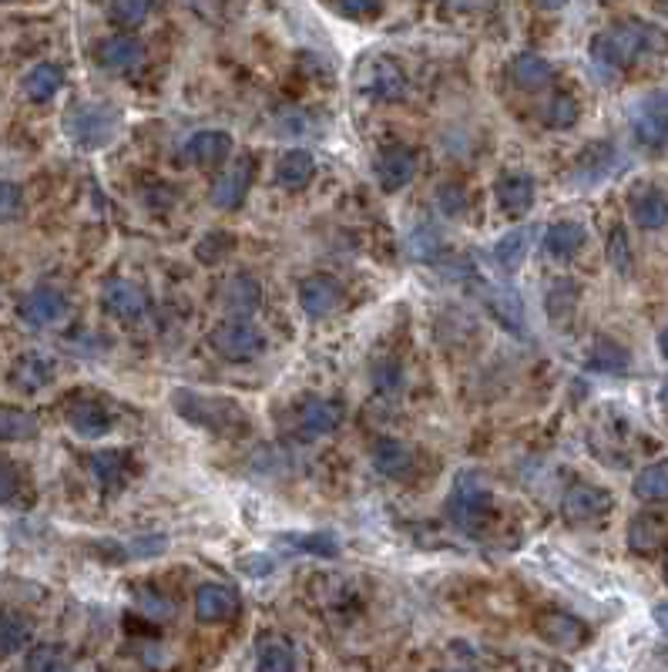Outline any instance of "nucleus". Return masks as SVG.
Instances as JSON below:
<instances>
[{
    "label": "nucleus",
    "instance_id": "ddd939ff",
    "mask_svg": "<svg viewBox=\"0 0 668 672\" xmlns=\"http://www.w3.org/2000/svg\"><path fill=\"white\" fill-rule=\"evenodd\" d=\"M239 612H243V599L232 585L206 582V585L195 588V622L222 625V622H232Z\"/></svg>",
    "mask_w": 668,
    "mask_h": 672
},
{
    "label": "nucleus",
    "instance_id": "5fc2aeb1",
    "mask_svg": "<svg viewBox=\"0 0 668 672\" xmlns=\"http://www.w3.org/2000/svg\"><path fill=\"white\" fill-rule=\"evenodd\" d=\"M655 625H658V632H661V636L668 639V602L655 606Z\"/></svg>",
    "mask_w": 668,
    "mask_h": 672
},
{
    "label": "nucleus",
    "instance_id": "6e6552de",
    "mask_svg": "<svg viewBox=\"0 0 668 672\" xmlns=\"http://www.w3.org/2000/svg\"><path fill=\"white\" fill-rule=\"evenodd\" d=\"M252 179H256V158L249 151L243 155H235L232 158V166H225L215 182H212V192H209V199L215 209L222 212H232V209H239L246 203V195L252 188Z\"/></svg>",
    "mask_w": 668,
    "mask_h": 672
},
{
    "label": "nucleus",
    "instance_id": "39448f33",
    "mask_svg": "<svg viewBox=\"0 0 668 672\" xmlns=\"http://www.w3.org/2000/svg\"><path fill=\"white\" fill-rule=\"evenodd\" d=\"M352 85L357 91L370 101H383V105H393V101H404L407 91H410V82H407V71L400 68V61H393L386 54H370L357 64L352 71Z\"/></svg>",
    "mask_w": 668,
    "mask_h": 672
},
{
    "label": "nucleus",
    "instance_id": "6e6d98bb",
    "mask_svg": "<svg viewBox=\"0 0 668 672\" xmlns=\"http://www.w3.org/2000/svg\"><path fill=\"white\" fill-rule=\"evenodd\" d=\"M568 4V0H537V8H544V11H561Z\"/></svg>",
    "mask_w": 668,
    "mask_h": 672
},
{
    "label": "nucleus",
    "instance_id": "b1692460",
    "mask_svg": "<svg viewBox=\"0 0 668 672\" xmlns=\"http://www.w3.org/2000/svg\"><path fill=\"white\" fill-rule=\"evenodd\" d=\"M507 74H510V82H515L521 91H531V95L555 85V68H552V61L541 58L537 51H521V54H515V58H510Z\"/></svg>",
    "mask_w": 668,
    "mask_h": 672
},
{
    "label": "nucleus",
    "instance_id": "8fccbe9b",
    "mask_svg": "<svg viewBox=\"0 0 668 672\" xmlns=\"http://www.w3.org/2000/svg\"><path fill=\"white\" fill-rule=\"evenodd\" d=\"M21 491H24V481H21L17 467L0 461V504H17Z\"/></svg>",
    "mask_w": 668,
    "mask_h": 672
},
{
    "label": "nucleus",
    "instance_id": "5701e85b",
    "mask_svg": "<svg viewBox=\"0 0 668 672\" xmlns=\"http://www.w3.org/2000/svg\"><path fill=\"white\" fill-rule=\"evenodd\" d=\"M88 467H91V474H95L98 488H104V491L111 494V491H122V488H125L135 461H132V451L104 448V451H95V454L88 457Z\"/></svg>",
    "mask_w": 668,
    "mask_h": 672
},
{
    "label": "nucleus",
    "instance_id": "58836bf2",
    "mask_svg": "<svg viewBox=\"0 0 668 672\" xmlns=\"http://www.w3.org/2000/svg\"><path fill=\"white\" fill-rule=\"evenodd\" d=\"M407 253L417 259V262H437L447 246H444V235L434 229V225H417L410 232V240H407Z\"/></svg>",
    "mask_w": 668,
    "mask_h": 672
},
{
    "label": "nucleus",
    "instance_id": "f3484780",
    "mask_svg": "<svg viewBox=\"0 0 668 672\" xmlns=\"http://www.w3.org/2000/svg\"><path fill=\"white\" fill-rule=\"evenodd\" d=\"M296 300L309 320H326V316H333L343 303V286H339V280H333V276L317 272V276L299 280Z\"/></svg>",
    "mask_w": 668,
    "mask_h": 672
},
{
    "label": "nucleus",
    "instance_id": "603ef678",
    "mask_svg": "<svg viewBox=\"0 0 668 672\" xmlns=\"http://www.w3.org/2000/svg\"><path fill=\"white\" fill-rule=\"evenodd\" d=\"M283 132H296V135H302L312 122L306 118V111H299V108H286V111H280V122H276Z\"/></svg>",
    "mask_w": 668,
    "mask_h": 672
},
{
    "label": "nucleus",
    "instance_id": "c03bdc74",
    "mask_svg": "<svg viewBox=\"0 0 668 672\" xmlns=\"http://www.w3.org/2000/svg\"><path fill=\"white\" fill-rule=\"evenodd\" d=\"M232 249H235V235L225 232V229H212V232L202 235L199 243H195V259L206 262V266H215V262H222Z\"/></svg>",
    "mask_w": 668,
    "mask_h": 672
},
{
    "label": "nucleus",
    "instance_id": "dca6fc26",
    "mask_svg": "<svg viewBox=\"0 0 668 672\" xmlns=\"http://www.w3.org/2000/svg\"><path fill=\"white\" fill-rule=\"evenodd\" d=\"M101 309L117 323H135L148 313V293L132 280H108L101 286Z\"/></svg>",
    "mask_w": 668,
    "mask_h": 672
},
{
    "label": "nucleus",
    "instance_id": "79ce46f5",
    "mask_svg": "<svg viewBox=\"0 0 668 672\" xmlns=\"http://www.w3.org/2000/svg\"><path fill=\"white\" fill-rule=\"evenodd\" d=\"M578 118H581V105H578L571 95H555L552 101L544 105V111H541V122H544L547 129H555V132L574 129Z\"/></svg>",
    "mask_w": 668,
    "mask_h": 672
},
{
    "label": "nucleus",
    "instance_id": "1a4fd4ad",
    "mask_svg": "<svg viewBox=\"0 0 668 672\" xmlns=\"http://www.w3.org/2000/svg\"><path fill=\"white\" fill-rule=\"evenodd\" d=\"M534 632L544 646L561 649V652H578L587 639H592V628H587L578 615L561 612V609H547L534 619Z\"/></svg>",
    "mask_w": 668,
    "mask_h": 672
},
{
    "label": "nucleus",
    "instance_id": "2f4dec72",
    "mask_svg": "<svg viewBox=\"0 0 668 672\" xmlns=\"http://www.w3.org/2000/svg\"><path fill=\"white\" fill-rule=\"evenodd\" d=\"M628 212L642 229H661L668 222V199L658 188H635L628 195Z\"/></svg>",
    "mask_w": 668,
    "mask_h": 672
},
{
    "label": "nucleus",
    "instance_id": "7c9ffc66",
    "mask_svg": "<svg viewBox=\"0 0 668 672\" xmlns=\"http://www.w3.org/2000/svg\"><path fill=\"white\" fill-rule=\"evenodd\" d=\"M61 88H64V71H61L58 64H51V61L34 64V68L21 77V91H24L27 101H34V105L51 101Z\"/></svg>",
    "mask_w": 668,
    "mask_h": 672
},
{
    "label": "nucleus",
    "instance_id": "ea45409f",
    "mask_svg": "<svg viewBox=\"0 0 668 672\" xmlns=\"http://www.w3.org/2000/svg\"><path fill=\"white\" fill-rule=\"evenodd\" d=\"M34 433H37L34 414H27L24 407L0 404V441H30Z\"/></svg>",
    "mask_w": 668,
    "mask_h": 672
},
{
    "label": "nucleus",
    "instance_id": "4d7b16f0",
    "mask_svg": "<svg viewBox=\"0 0 668 672\" xmlns=\"http://www.w3.org/2000/svg\"><path fill=\"white\" fill-rule=\"evenodd\" d=\"M658 350H661V357L668 361V327H665V330L658 333Z\"/></svg>",
    "mask_w": 668,
    "mask_h": 672
},
{
    "label": "nucleus",
    "instance_id": "c85d7f7f",
    "mask_svg": "<svg viewBox=\"0 0 668 672\" xmlns=\"http://www.w3.org/2000/svg\"><path fill=\"white\" fill-rule=\"evenodd\" d=\"M296 649L286 636L280 632H262L256 636V669H265V672H286V669H296Z\"/></svg>",
    "mask_w": 668,
    "mask_h": 672
},
{
    "label": "nucleus",
    "instance_id": "2eb2a0df",
    "mask_svg": "<svg viewBox=\"0 0 668 672\" xmlns=\"http://www.w3.org/2000/svg\"><path fill=\"white\" fill-rule=\"evenodd\" d=\"M370 464H373V471L380 474V478H386V481H410L413 474H417L420 457L400 438H380L370 448Z\"/></svg>",
    "mask_w": 668,
    "mask_h": 672
},
{
    "label": "nucleus",
    "instance_id": "7ed1b4c3",
    "mask_svg": "<svg viewBox=\"0 0 668 672\" xmlns=\"http://www.w3.org/2000/svg\"><path fill=\"white\" fill-rule=\"evenodd\" d=\"M494 494L484 485L481 474L474 471H460L454 478L450 498H447V518L450 525L467 535V538H478L487 532V525H494Z\"/></svg>",
    "mask_w": 668,
    "mask_h": 672
},
{
    "label": "nucleus",
    "instance_id": "393cba45",
    "mask_svg": "<svg viewBox=\"0 0 668 672\" xmlns=\"http://www.w3.org/2000/svg\"><path fill=\"white\" fill-rule=\"evenodd\" d=\"M185 155H188V162H195V166L215 169V166H222L232 158V135L222 132V129H202L185 142Z\"/></svg>",
    "mask_w": 668,
    "mask_h": 672
},
{
    "label": "nucleus",
    "instance_id": "bf43d9fd",
    "mask_svg": "<svg viewBox=\"0 0 668 672\" xmlns=\"http://www.w3.org/2000/svg\"><path fill=\"white\" fill-rule=\"evenodd\" d=\"M661 572H665V582H668V555H665V565H661Z\"/></svg>",
    "mask_w": 668,
    "mask_h": 672
},
{
    "label": "nucleus",
    "instance_id": "e433bc0d",
    "mask_svg": "<svg viewBox=\"0 0 668 672\" xmlns=\"http://www.w3.org/2000/svg\"><path fill=\"white\" fill-rule=\"evenodd\" d=\"M114 548V562H128V559H159L162 551L169 548L165 535H138L128 541H117V538H104Z\"/></svg>",
    "mask_w": 668,
    "mask_h": 672
},
{
    "label": "nucleus",
    "instance_id": "423d86ee",
    "mask_svg": "<svg viewBox=\"0 0 668 672\" xmlns=\"http://www.w3.org/2000/svg\"><path fill=\"white\" fill-rule=\"evenodd\" d=\"M209 346L219 353L225 364H249L265 353V333L249 316H225L222 323L212 327Z\"/></svg>",
    "mask_w": 668,
    "mask_h": 672
},
{
    "label": "nucleus",
    "instance_id": "3c124183",
    "mask_svg": "<svg viewBox=\"0 0 668 672\" xmlns=\"http://www.w3.org/2000/svg\"><path fill=\"white\" fill-rule=\"evenodd\" d=\"M24 209V195H21V185L14 182H0V222H11L17 219Z\"/></svg>",
    "mask_w": 668,
    "mask_h": 672
},
{
    "label": "nucleus",
    "instance_id": "f704fd0d",
    "mask_svg": "<svg viewBox=\"0 0 668 672\" xmlns=\"http://www.w3.org/2000/svg\"><path fill=\"white\" fill-rule=\"evenodd\" d=\"M280 541L296 551H306V555H317V559H336L343 548L333 532H286Z\"/></svg>",
    "mask_w": 668,
    "mask_h": 672
},
{
    "label": "nucleus",
    "instance_id": "de8ad7c7",
    "mask_svg": "<svg viewBox=\"0 0 668 672\" xmlns=\"http://www.w3.org/2000/svg\"><path fill=\"white\" fill-rule=\"evenodd\" d=\"M608 262H611V269L618 276H628V272H632V266H635L632 246H628V232L621 225H615L611 235H608Z\"/></svg>",
    "mask_w": 668,
    "mask_h": 672
},
{
    "label": "nucleus",
    "instance_id": "13d9d810",
    "mask_svg": "<svg viewBox=\"0 0 668 672\" xmlns=\"http://www.w3.org/2000/svg\"><path fill=\"white\" fill-rule=\"evenodd\" d=\"M658 404H661V407L668 411V380H665V383L658 387Z\"/></svg>",
    "mask_w": 668,
    "mask_h": 672
},
{
    "label": "nucleus",
    "instance_id": "473e14b6",
    "mask_svg": "<svg viewBox=\"0 0 668 672\" xmlns=\"http://www.w3.org/2000/svg\"><path fill=\"white\" fill-rule=\"evenodd\" d=\"M615 166V148L608 142H598L592 148H584L578 155V162H574V179L581 185H592V182H602Z\"/></svg>",
    "mask_w": 668,
    "mask_h": 672
},
{
    "label": "nucleus",
    "instance_id": "a211bd4d",
    "mask_svg": "<svg viewBox=\"0 0 668 672\" xmlns=\"http://www.w3.org/2000/svg\"><path fill=\"white\" fill-rule=\"evenodd\" d=\"M373 175L383 192H400L413 182L417 175V151L407 145H386L373 158Z\"/></svg>",
    "mask_w": 668,
    "mask_h": 672
},
{
    "label": "nucleus",
    "instance_id": "49530a36",
    "mask_svg": "<svg viewBox=\"0 0 668 672\" xmlns=\"http://www.w3.org/2000/svg\"><path fill=\"white\" fill-rule=\"evenodd\" d=\"M434 203H437V212L444 219H460L467 212V206H470V195H467V188L460 182H441Z\"/></svg>",
    "mask_w": 668,
    "mask_h": 672
},
{
    "label": "nucleus",
    "instance_id": "c756f323",
    "mask_svg": "<svg viewBox=\"0 0 668 672\" xmlns=\"http://www.w3.org/2000/svg\"><path fill=\"white\" fill-rule=\"evenodd\" d=\"M531 243H534V229H531V225H518V229L504 232L500 240L491 246V259H494V266L504 269V272H515V269L524 262Z\"/></svg>",
    "mask_w": 668,
    "mask_h": 672
},
{
    "label": "nucleus",
    "instance_id": "4c0bfd02",
    "mask_svg": "<svg viewBox=\"0 0 668 672\" xmlns=\"http://www.w3.org/2000/svg\"><path fill=\"white\" fill-rule=\"evenodd\" d=\"M628 364H632V357H628V350L615 340H595L592 353H587V367L598 374H624Z\"/></svg>",
    "mask_w": 668,
    "mask_h": 672
},
{
    "label": "nucleus",
    "instance_id": "0eeeda50",
    "mask_svg": "<svg viewBox=\"0 0 668 672\" xmlns=\"http://www.w3.org/2000/svg\"><path fill=\"white\" fill-rule=\"evenodd\" d=\"M346 420V407L343 401L336 398H306L296 404L293 411V430L299 433L302 441H320V438H330L336 433Z\"/></svg>",
    "mask_w": 668,
    "mask_h": 672
},
{
    "label": "nucleus",
    "instance_id": "cd10ccee",
    "mask_svg": "<svg viewBox=\"0 0 668 672\" xmlns=\"http://www.w3.org/2000/svg\"><path fill=\"white\" fill-rule=\"evenodd\" d=\"M54 374L58 367L51 357H45V353H24V357L11 367V383L21 393H37L54 380Z\"/></svg>",
    "mask_w": 668,
    "mask_h": 672
},
{
    "label": "nucleus",
    "instance_id": "a19ab883",
    "mask_svg": "<svg viewBox=\"0 0 668 672\" xmlns=\"http://www.w3.org/2000/svg\"><path fill=\"white\" fill-rule=\"evenodd\" d=\"M135 609L148 622H169L175 615V602L169 596H162L159 588H151V585H135Z\"/></svg>",
    "mask_w": 668,
    "mask_h": 672
},
{
    "label": "nucleus",
    "instance_id": "f8f14e48",
    "mask_svg": "<svg viewBox=\"0 0 668 672\" xmlns=\"http://www.w3.org/2000/svg\"><path fill=\"white\" fill-rule=\"evenodd\" d=\"M615 508V498L608 488L602 485H587V481H578L565 491L561 498V515L571 522V525H587V522H598L605 518L608 511Z\"/></svg>",
    "mask_w": 668,
    "mask_h": 672
},
{
    "label": "nucleus",
    "instance_id": "37998d69",
    "mask_svg": "<svg viewBox=\"0 0 668 672\" xmlns=\"http://www.w3.org/2000/svg\"><path fill=\"white\" fill-rule=\"evenodd\" d=\"M24 669L27 672H61V669H71V656L58 643H41V646H34L27 652Z\"/></svg>",
    "mask_w": 668,
    "mask_h": 672
},
{
    "label": "nucleus",
    "instance_id": "4468645a",
    "mask_svg": "<svg viewBox=\"0 0 668 672\" xmlns=\"http://www.w3.org/2000/svg\"><path fill=\"white\" fill-rule=\"evenodd\" d=\"M67 296L54 286H34L30 293H24V300L17 303V313H21V320L27 327H37V330H45V327H58L67 320Z\"/></svg>",
    "mask_w": 668,
    "mask_h": 672
},
{
    "label": "nucleus",
    "instance_id": "20e7f679",
    "mask_svg": "<svg viewBox=\"0 0 668 672\" xmlns=\"http://www.w3.org/2000/svg\"><path fill=\"white\" fill-rule=\"evenodd\" d=\"M122 129H125V111L111 101H77L64 118L67 138L85 151L108 148L122 135Z\"/></svg>",
    "mask_w": 668,
    "mask_h": 672
},
{
    "label": "nucleus",
    "instance_id": "f257e3e1",
    "mask_svg": "<svg viewBox=\"0 0 668 672\" xmlns=\"http://www.w3.org/2000/svg\"><path fill=\"white\" fill-rule=\"evenodd\" d=\"M668 51V34L645 24V21H618L605 27L592 41V64L605 77L621 74L624 68H632L645 54H665Z\"/></svg>",
    "mask_w": 668,
    "mask_h": 672
},
{
    "label": "nucleus",
    "instance_id": "c9c22d12",
    "mask_svg": "<svg viewBox=\"0 0 668 672\" xmlns=\"http://www.w3.org/2000/svg\"><path fill=\"white\" fill-rule=\"evenodd\" d=\"M27 643H30V619L14 609H0V659L21 652Z\"/></svg>",
    "mask_w": 668,
    "mask_h": 672
},
{
    "label": "nucleus",
    "instance_id": "9d476101",
    "mask_svg": "<svg viewBox=\"0 0 668 672\" xmlns=\"http://www.w3.org/2000/svg\"><path fill=\"white\" fill-rule=\"evenodd\" d=\"M67 424L77 438L101 441L114 430V414L101 398H95V393H77L74 401H67Z\"/></svg>",
    "mask_w": 668,
    "mask_h": 672
},
{
    "label": "nucleus",
    "instance_id": "6ab92c4d",
    "mask_svg": "<svg viewBox=\"0 0 668 672\" xmlns=\"http://www.w3.org/2000/svg\"><path fill=\"white\" fill-rule=\"evenodd\" d=\"M494 199H497V209L510 219H521L534 209V199H537V185L531 175L524 172H507L497 179L494 185Z\"/></svg>",
    "mask_w": 668,
    "mask_h": 672
},
{
    "label": "nucleus",
    "instance_id": "a18cd8bd",
    "mask_svg": "<svg viewBox=\"0 0 668 672\" xmlns=\"http://www.w3.org/2000/svg\"><path fill=\"white\" fill-rule=\"evenodd\" d=\"M108 14L114 21V27L122 30H135L148 21L151 14V0H111L108 4Z\"/></svg>",
    "mask_w": 668,
    "mask_h": 672
},
{
    "label": "nucleus",
    "instance_id": "4be33fe9",
    "mask_svg": "<svg viewBox=\"0 0 668 672\" xmlns=\"http://www.w3.org/2000/svg\"><path fill=\"white\" fill-rule=\"evenodd\" d=\"M219 303L225 306L228 316H252L262 306V283L252 272H235L222 283Z\"/></svg>",
    "mask_w": 668,
    "mask_h": 672
},
{
    "label": "nucleus",
    "instance_id": "412c9836",
    "mask_svg": "<svg viewBox=\"0 0 668 672\" xmlns=\"http://www.w3.org/2000/svg\"><path fill=\"white\" fill-rule=\"evenodd\" d=\"M624 538L635 555H655L658 548L668 545V515H661V511H642V515L628 522Z\"/></svg>",
    "mask_w": 668,
    "mask_h": 672
},
{
    "label": "nucleus",
    "instance_id": "bb28decb",
    "mask_svg": "<svg viewBox=\"0 0 668 672\" xmlns=\"http://www.w3.org/2000/svg\"><path fill=\"white\" fill-rule=\"evenodd\" d=\"M587 243V232L581 222H555L552 229L544 232V240H541V249L547 259H555V262H568L571 256L581 253V246Z\"/></svg>",
    "mask_w": 668,
    "mask_h": 672
},
{
    "label": "nucleus",
    "instance_id": "aec40b11",
    "mask_svg": "<svg viewBox=\"0 0 668 672\" xmlns=\"http://www.w3.org/2000/svg\"><path fill=\"white\" fill-rule=\"evenodd\" d=\"M481 300L487 306V313L494 316V320L510 330V333H524V300L515 286H481Z\"/></svg>",
    "mask_w": 668,
    "mask_h": 672
},
{
    "label": "nucleus",
    "instance_id": "09e8293b",
    "mask_svg": "<svg viewBox=\"0 0 668 672\" xmlns=\"http://www.w3.org/2000/svg\"><path fill=\"white\" fill-rule=\"evenodd\" d=\"M336 11L349 21H373L383 14V0H336Z\"/></svg>",
    "mask_w": 668,
    "mask_h": 672
},
{
    "label": "nucleus",
    "instance_id": "9b49d317",
    "mask_svg": "<svg viewBox=\"0 0 668 672\" xmlns=\"http://www.w3.org/2000/svg\"><path fill=\"white\" fill-rule=\"evenodd\" d=\"M145 58H148V51L132 30L108 34L95 45V61L111 74H135L145 64Z\"/></svg>",
    "mask_w": 668,
    "mask_h": 672
},
{
    "label": "nucleus",
    "instance_id": "f03ea898",
    "mask_svg": "<svg viewBox=\"0 0 668 672\" xmlns=\"http://www.w3.org/2000/svg\"><path fill=\"white\" fill-rule=\"evenodd\" d=\"M172 411L188 420L191 427H199L215 438H239L249 430V414L239 401L222 398V393H202V390H188L178 387L172 390Z\"/></svg>",
    "mask_w": 668,
    "mask_h": 672
},
{
    "label": "nucleus",
    "instance_id": "a878e982",
    "mask_svg": "<svg viewBox=\"0 0 668 672\" xmlns=\"http://www.w3.org/2000/svg\"><path fill=\"white\" fill-rule=\"evenodd\" d=\"M312 179H317V158L306 148H289L276 162V185L286 192H302Z\"/></svg>",
    "mask_w": 668,
    "mask_h": 672
},
{
    "label": "nucleus",
    "instance_id": "864d4df0",
    "mask_svg": "<svg viewBox=\"0 0 668 672\" xmlns=\"http://www.w3.org/2000/svg\"><path fill=\"white\" fill-rule=\"evenodd\" d=\"M376 387L380 390H397L400 387V370L397 367H386V370H376Z\"/></svg>",
    "mask_w": 668,
    "mask_h": 672
},
{
    "label": "nucleus",
    "instance_id": "72a5a7b5",
    "mask_svg": "<svg viewBox=\"0 0 668 672\" xmlns=\"http://www.w3.org/2000/svg\"><path fill=\"white\" fill-rule=\"evenodd\" d=\"M639 501L648 504H665L668 501V461H655L648 467H642L635 474V485H632Z\"/></svg>",
    "mask_w": 668,
    "mask_h": 672
}]
</instances>
